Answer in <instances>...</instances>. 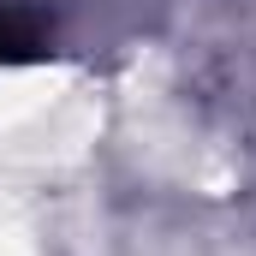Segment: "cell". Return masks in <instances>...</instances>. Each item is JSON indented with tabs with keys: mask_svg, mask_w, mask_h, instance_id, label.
Instances as JSON below:
<instances>
[{
	"mask_svg": "<svg viewBox=\"0 0 256 256\" xmlns=\"http://www.w3.org/2000/svg\"><path fill=\"white\" fill-rule=\"evenodd\" d=\"M48 54V30L30 12H0V66L12 60H42Z\"/></svg>",
	"mask_w": 256,
	"mask_h": 256,
	"instance_id": "cell-1",
	"label": "cell"
}]
</instances>
